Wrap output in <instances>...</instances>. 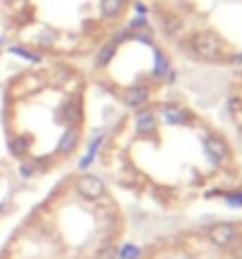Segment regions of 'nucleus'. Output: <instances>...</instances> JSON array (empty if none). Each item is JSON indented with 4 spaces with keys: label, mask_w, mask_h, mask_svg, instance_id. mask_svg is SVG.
<instances>
[{
    "label": "nucleus",
    "mask_w": 242,
    "mask_h": 259,
    "mask_svg": "<svg viewBox=\"0 0 242 259\" xmlns=\"http://www.w3.org/2000/svg\"><path fill=\"white\" fill-rule=\"evenodd\" d=\"M187 48H190L192 55L200 57V60H204V62H223V60H228L223 40L219 38V33L209 31V29L190 33Z\"/></svg>",
    "instance_id": "obj_1"
},
{
    "label": "nucleus",
    "mask_w": 242,
    "mask_h": 259,
    "mask_svg": "<svg viewBox=\"0 0 242 259\" xmlns=\"http://www.w3.org/2000/svg\"><path fill=\"white\" fill-rule=\"evenodd\" d=\"M74 190H76L78 197H83L88 202H100V200L107 197V186H105V181H102L100 176H95V174H81V176H76Z\"/></svg>",
    "instance_id": "obj_2"
},
{
    "label": "nucleus",
    "mask_w": 242,
    "mask_h": 259,
    "mask_svg": "<svg viewBox=\"0 0 242 259\" xmlns=\"http://www.w3.org/2000/svg\"><path fill=\"white\" fill-rule=\"evenodd\" d=\"M55 119L62 126H81V119H83V105H81V98L71 95L57 107Z\"/></svg>",
    "instance_id": "obj_3"
},
{
    "label": "nucleus",
    "mask_w": 242,
    "mask_h": 259,
    "mask_svg": "<svg viewBox=\"0 0 242 259\" xmlns=\"http://www.w3.org/2000/svg\"><path fill=\"white\" fill-rule=\"evenodd\" d=\"M157 126H159V117L152 107H142V110L135 112L133 117V128L140 138H150L152 134H157Z\"/></svg>",
    "instance_id": "obj_4"
},
{
    "label": "nucleus",
    "mask_w": 242,
    "mask_h": 259,
    "mask_svg": "<svg viewBox=\"0 0 242 259\" xmlns=\"http://www.w3.org/2000/svg\"><path fill=\"white\" fill-rule=\"evenodd\" d=\"M157 117H162V121H164V124L185 126V124H190L192 114H190L183 105H178V102H164V105L159 107V114H157Z\"/></svg>",
    "instance_id": "obj_5"
},
{
    "label": "nucleus",
    "mask_w": 242,
    "mask_h": 259,
    "mask_svg": "<svg viewBox=\"0 0 242 259\" xmlns=\"http://www.w3.org/2000/svg\"><path fill=\"white\" fill-rule=\"evenodd\" d=\"M81 145V126H64L62 136H60V141H57V150L55 155L60 157H71L76 148Z\"/></svg>",
    "instance_id": "obj_6"
},
{
    "label": "nucleus",
    "mask_w": 242,
    "mask_h": 259,
    "mask_svg": "<svg viewBox=\"0 0 242 259\" xmlns=\"http://www.w3.org/2000/svg\"><path fill=\"white\" fill-rule=\"evenodd\" d=\"M150 98H152V91L148 86H128L121 91V102H124L126 107H131V110H142V107H148Z\"/></svg>",
    "instance_id": "obj_7"
},
{
    "label": "nucleus",
    "mask_w": 242,
    "mask_h": 259,
    "mask_svg": "<svg viewBox=\"0 0 242 259\" xmlns=\"http://www.w3.org/2000/svg\"><path fill=\"white\" fill-rule=\"evenodd\" d=\"M152 55H155V62H152V79L155 81H173L176 74H173V64L169 60L162 48L152 46Z\"/></svg>",
    "instance_id": "obj_8"
},
{
    "label": "nucleus",
    "mask_w": 242,
    "mask_h": 259,
    "mask_svg": "<svg viewBox=\"0 0 242 259\" xmlns=\"http://www.w3.org/2000/svg\"><path fill=\"white\" fill-rule=\"evenodd\" d=\"M235 236H237V231H235L233 224H226V221H221V224H214V226L207 231V238H209L211 245H216V247H230L235 243Z\"/></svg>",
    "instance_id": "obj_9"
},
{
    "label": "nucleus",
    "mask_w": 242,
    "mask_h": 259,
    "mask_svg": "<svg viewBox=\"0 0 242 259\" xmlns=\"http://www.w3.org/2000/svg\"><path fill=\"white\" fill-rule=\"evenodd\" d=\"M204 150H207V155H209L214 162H223V159H228V155H230L228 143L223 141V138H219V136H207V138H204Z\"/></svg>",
    "instance_id": "obj_10"
},
{
    "label": "nucleus",
    "mask_w": 242,
    "mask_h": 259,
    "mask_svg": "<svg viewBox=\"0 0 242 259\" xmlns=\"http://www.w3.org/2000/svg\"><path fill=\"white\" fill-rule=\"evenodd\" d=\"M117 50H119V46L112 38L107 40V43H102V46L98 48L95 57H93V67H95V69H105V67H107V64H112V60L117 57Z\"/></svg>",
    "instance_id": "obj_11"
},
{
    "label": "nucleus",
    "mask_w": 242,
    "mask_h": 259,
    "mask_svg": "<svg viewBox=\"0 0 242 259\" xmlns=\"http://www.w3.org/2000/svg\"><path fill=\"white\" fill-rule=\"evenodd\" d=\"M10 53H12L15 57H22V60H26V62H31V64H40V62H43V53H40L38 48H33V46L12 43V46H10Z\"/></svg>",
    "instance_id": "obj_12"
},
{
    "label": "nucleus",
    "mask_w": 242,
    "mask_h": 259,
    "mask_svg": "<svg viewBox=\"0 0 242 259\" xmlns=\"http://www.w3.org/2000/svg\"><path fill=\"white\" fill-rule=\"evenodd\" d=\"M8 150L10 155L17 159H24L31 150V138L29 136H10L8 138Z\"/></svg>",
    "instance_id": "obj_13"
},
{
    "label": "nucleus",
    "mask_w": 242,
    "mask_h": 259,
    "mask_svg": "<svg viewBox=\"0 0 242 259\" xmlns=\"http://www.w3.org/2000/svg\"><path fill=\"white\" fill-rule=\"evenodd\" d=\"M159 24H162V29L166 31V36H178L183 31V19H180L173 10H166L159 15Z\"/></svg>",
    "instance_id": "obj_14"
},
{
    "label": "nucleus",
    "mask_w": 242,
    "mask_h": 259,
    "mask_svg": "<svg viewBox=\"0 0 242 259\" xmlns=\"http://www.w3.org/2000/svg\"><path fill=\"white\" fill-rule=\"evenodd\" d=\"M57 40H60V33H57L55 29H38V31L33 33L31 46L33 48H43V50H50V48L57 46Z\"/></svg>",
    "instance_id": "obj_15"
},
{
    "label": "nucleus",
    "mask_w": 242,
    "mask_h": 259,
    "mask_svg": "<svg viewBox=\"0 0 242 259\" xmlns=\"http://www.w3.org/2000/svg\"><path fill=\"white\" fill-rule=\"evenodd\" d=\"M126 5H128V0H100V12L105 19L114 22L126 12Z\"/></svg>",
    "instance_id": "obj_16"
},
{
    "label": "nucleus",
    "mask_w": 242,
    "mask_h": 259,
    "mask_svg": "<svg viewBox=\"0 0 242 259\" xmlns=\"http://www.w3.org/2000/svg\"><path fill=\"white\" fill-rule=\"evenodd\" d=\"M102 143H105V131H98V134H95V138L90 141V145H88L83 159L78 162V166H81V169H86V166L93 164V159L98 157V152H100V148H102Z\"/></svg>",
    "instance_id": "obj_17"
},
{
    "label": "nucleus",
    "mask_w": 242,
    "mask_h": 259,
    "mask_svg": "<svg viewBox=\"0 0 242 259\" xmlns=\"http://www.w3.org/2000/svg\"><path fill=\"white\" fill-rule=\"evenodd\" d=\"M119 247L114 245V240H105V243L100 245V250H98V254H95V259H114L117 257Z\"/></svg>",
    "instance_id": "obj_18"
},
{
    "label": "nucleus",
    "mask_w": 242,
    "mask_h": 259,
    "mask_svg": "<svg viewBox=\"0 0 242 259\" xmlns=\"http://www.w3.org/2000/svg\"><path fill=\"white\" fill-rule=\"evenodd\" d=\"M142 257V250L138 247V245H124L121 250L117 252V259H140Z\"/></svg>",
    "instance_id": "obj_19"
},
{
    "label": "nucleus",
    "mask_w": 242,
    "mask_h": 259,
    "mask_svg": "<svg viewBox=\"0 0 242 259\" xmlns=\"http://www.w3.org/2000/svg\"><path fill=\"white\" fill-rule=\"evenodd\" d=\"M133 10H135V17H145L150 12L148 5H145L142 0H133Z\"/></svg>",
    "instance_id": "obj_20"
},
{
    "label": "nucleus",
    "mask_w": 242,
    "mask_h": 259,
    "mask_svg": "<svg viewBox=\"0 0 242 259\" xmlns=\"http://www.w3.org/2000/svg\"><path fill=\"white\" fill-rule=\"evenodd\" d=\"M8 3L12 8H24V5H26V0H8Z\"/></svg>",
    "instance_id": "obj_21"
},
{
    "label": "nucleus",
    "mask_w": 242,
    "mask_h": 259,
    "mask_svg": "<svg viewBox=\"0 0 242 259\" xmlns=\"http://www.w3.org/2000/svg\"><path fill=\"white\" fill-rule=\"evenodd\" d=\"M5 43H8V38H5V36H0V48L5 46Z\"/></svg>",
    "instance_id": "obj_22"
},
{
    "label": "nucleus",
    "mask_w": 242,
    "mask_h": 259,
    "mask_svg": "<svg viewBox=\"0 0 242 259\" xmlns=\"http://www.w3.org/2000/svg\"><path fill=\"white\" fill-rule=\"evenodd\" d=\"M90 259H95V257H90Z\"/></svg>",
    "instance_id": "obj_23"
}]
</instances>
